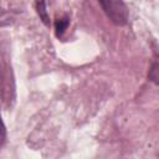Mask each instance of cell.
<instances>
[{
	"label": "cell",
	"instance_id": "cell-4",
	"mask_svg": "<svg viewBox=\"0 0 159 159\" xmlns=\"http://www.w3.org/2000/svg\"><path fill=\"white\" fill-rule=\"evenodd\" d=\"M12 21H14L12 14L0 6V27H1V26H7V25H10Z\"/></svg>",
	"mask_w": 159,
	"mask_h": 159
},
{
	"label": "cell",
	"instance_id": "cell-3",
	"mask_svg": "<svg viewBox=\"0 0 159 159\" xmlns=\"http://www.w3.org/2000/svg\"><path fill=\"white\" fill-rule=\"evenodd\" d=\"M68 24H70L68 17H62V19L56 20V22H55V30H56V35H57L58 37L66 31Z\"/></svg>",
	"mask_w": 159,
	"mask_h": 159
},
{
	"label": "cell",
	"instance_id": "cell-2",
	"mask_svg": "<svg viewBox=\"0 0 159 159\" xmlns=\"http://www.w3.org/2000/svg\"><path fill=\"white\" fill-rule=\"evenodd\" d=\"M36 9H37V14L40 15L41 20L48 25L50 24V19L47 15V10H46V1L45 0H36Z\"/></svg>",
	"mask_w": 159,
	"mask_h": 159
},
{
	"label": "cell",
	"instance_id": "cell-5",
	"mask_svg": "<svg viewBox=\"0 0 159 159\" xmlns=\"http://www.w3.org/2000/svg\"><path fill=\"white\" fill-rule=\"evenodd\" d=\"M5 138H6V129H5V124H4L1 114H0V147L5 143Z\"/></svg>",
	"mask_w": 159,
	"mask_h": 159
},
{
	"label": "cell",
	"instance_id": "cell-1",
	"mask_svg": "<svg viewBox=\"0 0 159 159\" xmlns=\"http://www.w3.org/2000/svg\"><path fill=\"white\" fill-rule=\"evenodd\" d=\"M106 15L116 25H125L128 21V10L122 0H98Z\"/></svg>",
	"mask_w": 159,
	"mask_h": 159
}]
</instances>
